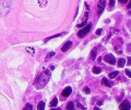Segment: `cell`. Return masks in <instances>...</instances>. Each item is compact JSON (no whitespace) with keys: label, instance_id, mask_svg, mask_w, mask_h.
<instances>
[{"label":"cell","instance_id":"6da1fadb","mask_svg":"<svg viewBox=\"0 0 131 110\" xmlns=\"http://www.w3.org/2000/svg\"><path fill=\"white\" fill-rule=\"evenodd\" d=\"M51 75V72L48 70L42 72L36 79L35 83L36 88L37 89L43 88L50 80Z\"/></svg>","mask_w":131,"mask_h":110},{"label":"cell","instance_id":"7a4b0ae2","mask_svg":"<svg viewBox=\"0 0 131 110\" xmlns=\"http://www.w3.org/2000/svg\"><path fill=\"white\" fill-rule=\"evenodd\" d=\"M92 23H89L88 25L84 27L83 29L80 30L78 33V37H79V38H82V37H83L84 36H85L86 35L90 32V30L91 28H92Z\"/></svg>","mask_w":131,"mask_h":110},{"label":"cell","instance_id":"3957f363","mask_svg":"<svg viewBox=\"0 0 131 110\" xmlns=\"http://www.w3.org/2000/svg\"><path fill=\"white\" fill-rule=\"evenodd\" d=\"M104 61L107 62L109 64L114 65V64H115V63H116V59H115V57L113 56V54H108L105 56Z\"/></svg>","mask_w":131,"mask_h":110},{"label":"cell","instance_id":"277c9868","mask_svg":"<svg viewBox=\"0 0 131 110\" xmlns=\"http://www.w3.org/2000/svg\"><path fill=\"white\" fill-rule=\"evenodd\" d=\"M130 103L127 100H124L119 107L120 110H130Z\"/></svg>","mask_w":131,"mask_h":110},{"label":"cell","instance_id":"5b68a950","mask_svg":"<svg viewBox=\"0 0 131 110\" xmlns=\"http://www.w3.org/2000/svg\"><path fill=\"white\" fill-rule=\"evenodd\" d=\"M106 6V0H99L97 5V9H98L99 15H101L104 9Z\"/></svg>","mask_w":131,"mask_h":110},{"label":"cell","instance_id":"8992f818","mask_svg":"<svg viewBox=\"0 0 131 110\" xmlns=\"http://www.w3.org/2000/svg\"><path fill=\"white\" fill-rule=\"evenodd\" d=\"M72 92V89L70 86H67L63 90L61 95L63 97H68L69 95H71Z\"/></svg>","mask_w":131,"mask_h":110},{"label":"cell","instance_id":"52a82bcc","mask_svg":"<svg viewBox=\"0 0 131 110\" xmlns=\"http://www.w3.org/2000/svg\"><path fill=\"white\" fill-rule=\"evenodd\" d=\"M72 46V42L70 41H67V42H66L65 44H64L63 47L61 48V52H65L67 51V50H69Z\"/></svg>","mask_w":131,"mask_h":110},{"label":"cell","instance_id":"ba28073f","mask_svg":"<svg viewBox=\"0 0 131 110\" xmlns=\"http://www.w3.org/2000/svg\"><path fill=\"white\" fill-rule=\"evenodd\" d=\"M101 82H102V84L104 85L105 86H107V87L111 88L112 86V82L110 81H109L107 78H105V77L102 79Z\"/></svg>","mask_w":131,"mask_h":110},{"label":"cell","instance_id":"9c48e42d","mask_svg":"<svg viewBox=\"0 0 131 110\" xmlns=\"http://www.w3.org/2000/svg\"><path fill=\"white\" fill-rule=\"evenodd\" d=\"M125 63H126V61L125 59H124V58L120 59L118 61V66L120 67V68H123L125 66Z\"/></svg>","mask_w":131,"mask_h":110},{"label":"cell","instance_id":"30bf717a","mask_svg":"<svg viewBox=\"0 0 131 110\" xmlns=\"http://www.w3.org/2000/svg\"><path fill=\"white\" fill-rule=\"evenodd\" d=\"M46 103L43 101H40L37 106V110H44Z\"/></svg>","mask_w":131,"mask_h":110},{"label":"cell","instance_id":"8fae6325","mask_svg":"<svg viewBox=\"0 0 131 110\" xmlns=\"http://www.w3.org/2000/svg\"><path fill=\"white\" fill-rule=\"evenodd\" d=\"M58 103V100L56 97H54L52 99V101L49 103V106L50 107H55L57 106Z\"/></svg>","mask_w":131,"mask_h":110},{"label":"cell","instance_id":"7c38bea8","mask_svg":"<svg viewBox=\"0 0 131 110\" xmlns=\"http://www.w3.org/2000/svg\"><path fill=\"white\" fill-rule=\"evenodd\" d=\"M66 109L67 110H75V108H74V104L73 103V102L70 101L67 104L66 106Z\"/></svg>","mask_w":131,"mask_h":110},{"label":"cell","instance_id":"4fadbf2b","mask_svg":"<svg viewBox=\"0 0 131 110\" xmlns=\"http://www.w3.org/2000/svg\"><path fill=\"white\" fill-rule=\"evenodd\" d=\"M101 71H102V69L99 66H93V69H92V72L95 74H99Z\"/></svg>","mask_w":131,"mask_h":110},{"label":"cell","instance_id":"5bb4252c","mask_svg":"<svg viewBox=\"0 0 131 110\" xmlns=\"http://www.w3.org/2000/svg\"><path fill=\"white\" fill-rule=\"evenodd\" d=\"M96 57H97V49L94 48L91 51V57L93 61H95L96 59Z\"/></svg>","mask_w":131,"mask_h":110},{"label":"cell","instance_id":"9a60e30c","mask_svg":"<svg viewBox=\"0 0 131 110\" xmlns=\"http://www.w3.org/2000/svg\"><path fill=\"white\" fill-rule=\"evenodd\" d=\"M118 73H119L118 71H115V72H113L109 74V77H110V79H115V77L118 75Z\"/></svg>","mask_w":131,"mask_h":110},{"label":"cell","instance_id":"2e32d148","mask_svg":"<svg viewBox=\"0 0 131 110\" xmlns=\"http://www.w3.org/2000/svg\"><path fill=\"white\" fill-rule=\"evenodd\" d=\"M55 54H56V52H51L48 53V54H47V55H46V57L45 61H48L49 59H51L52 57H53Z\"/></svg>","mask_w":131,"mask_h":110},{"label":"cell","instance_id":"e0dca14e","mask_svg":"<svg viewBox=\"0 0 131 110\" xmlns=\"http://www.w3.org/2000/svg\"><path fill=\"white\" fill-rule=\"evenodd\" d=\"M61 35H62V33H58V34L54 35V36H51V37H47V38H46V39H44V42H45V43H47V41H49V40H50V39H53V38H56V37H58L59 36H61Z\"/></svg>","mask_w":131,"mask_h":110},{"label":"cell","instance_id":"ac0fdd59","mask_svg":"<svg viewBox=\"0 0 131 110\" xmlns=\"http://www.w3.org/2000/svg\"><path fill=\"white\" fill-rule=\"evenodd\" d=\"M26 51L28 52L29 54H31V55H34L35 53V49L33 48H31V47H27L26 48Z\"/></svg>","mask_w":131,"mask_h":110},{"label":"cell","instance_id":"d6986e66","mask_svg":"<svg viewBox=\"0 0 131 110\" xmlns=\"http://www.w3.org/2000/svg\"><path fill=\"white\" fill-rule=\"evenodd\" d=\"M33 109V106L31 104H27L24 107L23 110H32Z\"/></svg>","mask_w":131,"mask_h":110},{"label":"cell","instance_id":"ffe728a7","mask_svg":"<svg viewBox=\"0 0 131 110\" xmlns=\"http://www.w3.org/2000/svg\"><path fill=\"white\" fill-rule=\"evenodd\" d=\"M83 91L86 94H90V89L88 87V86H84L83 88Z\"/></svg>","mask_w":131,"mask_h":110},{"label":"cell","instance_id":"44dd1931","mask_svg":"<svg viewBox=\"0 0 131 110\" xmlns=\"http://www.w3.org/2000/svg\"><path fill=\"white\" fill-rule=\"evenodd\" d=\"M86 23H87V20H86L84 21H83L82 23H81V24H78V25H77V27H78V28H81V27H84Z\"/></svg>","mask_w":131,"mask_h":110},{"label":"cell","instance_id":"7402d4cb","mask_svg":"<svg viewBox=\"0 0 131 110\" xmlns=\"http://www.w3.org/2000/svg\"><path fill=\"white\" fill-rule=\"evenodd\" d=\"M77 106H78V108H79V109H80L81 110H86V109L85 107L83 106L82 105V104H81L80 103H78Z\"/></svg>","mask_w":131,"mask_h":110},{"label":"cell","instance_id":"603a6c76","mask_svg":"<svg viewBox=\"0 0 131 110\" xmlns=\"http://www.w3.org/2000/svg\"><path fill=\"white\" fill-rule=\"evenodd\" d=\"M125 74H126L128 77L131 78V70H130L129 69H125Z\"/></svg>","mask_w":131,"mask_h":110},{"label":"cell","instance_id":"cb8c5ba5","mask_svg":"<svg viewBox=\"0 0 131 110\" xmlns=\"http://www.w3.org/2000/svg\"><path fill=\"white\" fill-rule=\"evenodd\" d=\"M115 0H110V2H109V5H110V7H113L115 6Z\"/></svg>","mask_w":131,"mask_h":110},{"label":"cell","instance_id":"d4e9b609","mask_svg":"<svg viewBox=\"0 0 131 110\" xmlns=\"http://www.w3.org/2000/svg\"><path fill=\"white\" fill-rule=\"evenodd\" d=\"M102 30L101 29V28H99V29H97V30H96L95 33L97 35H98V36H100V35H101V33H102Z\"/></svg>","mask_w":131,"mask_h":110},{"label":"cell","instance_id":"484cf974","mask_svg":"<svg viewBox=\"0 0 131 110\" xmlns=\"http://www.w3.org/2000/svg\"><path fill=\"white\" fill-rule=\"evenodd\" d=\"M118 1L122 4H125L128 2V0H118Z\"/></svg>","mask_w":131,"mask_h":110},{"label":"cell","instance_id":"4316f807","mask_svg":"<svg viewBox=\"0 0 131 110\" xmlns=\"http://www.w3.org/2000/svg\"><path fill=\"white\" fill-rule=\"evenodd\" d=\"M127 63V65H131V57H128Z\"/></svg>","mask_w":131,"mask_h":110},{"label":"cell","instance_id":"83f0119b","mask_svg":"<svg viewBox=\"0 0 131 110\" xmlns=\"http://www.w3.org/2000/svg\"><path fill=\"white\" fill-rule=\"evenodd\" d=\"M127 8L128 9H131V0H129V3H128L127 6Z\"/></svg>","mask_w":131,"mask_h":110},{"label":"cell","instance_id":"f1b7e54d","mask_svg":"<svg viewBox=\"0 0 131 110\" xmlns=\"http://www.w3.org/2000/svg\"><path fill=\"white\" fill-rule=\"evenodd\" d=\"M84 4H85V6H86V9H87V10H89V9H90V6H89V5H88V4H87V3H86V2L84 3Z\"/></svg>","mask_w":131,"mask_h":110},{"label":"cell","instance_id":"f546056e","mask_svg":"<svg viewBox=\"0 0 131 110\" xmlns=\"http://www.w3.org/2000/svg\"><path fill=\"white\" fill-rule=\"evenodd\" d=\"M102 104H103V102L102 101H99L98 103V105L99 106H101V105H102Z\"/></svg>","mask_w":131,"mask_h":110},{"label":"cell","instance_id":"4dcf8cb0","mask_svg":"<svg viewBox=\"0 0 131 110\" xmlns=\"http://www.w3.org/2000/svg\"><path fill=\"white\" fill-rule=\"evenodd\" d=\"M101 61H102V57H99L98 58V60H97V61L101 62Z\"/></svg>","mask_w":131,"mask_h":110},{"label":"cell","instance_id":"1f68e13d","mask_svg":"<svg viewBox=\"0 0 131 110\" xmlns=\"http://www.w3.org/2000/svg\"><path fill=\"white\" fill-rule=\"evenodd\" d=\"M93 110H101V109H100V108H99L98 107H95L94 108H93Z\"/></svg>","mask_w":131,"mask_h":110},{"label":"cell","instance_id":"d6a6232c","mask_svg":"<svg viewBox=\"0 0 131 110\" xmlns=\"http://www.w3.org/2000/svg\"><path fill=\"white\" fill-rule=\"evenodd\" d=\"M54 68H55V66H51L50 67V69H51V70H53Z\"/></svg>","mask_w":131,"mask_h":110},{"label":"cell","instance_id":"836d02e7","mask_svg":"<svg viewBox=\"0 0 131 110\" xmlns=\"http://www.w3.org/2000/svg\"><path fill=\"white\" fill-rule=\"evenodd\" d=\"M50 110H60V108H52V109H51Z\"/></svg>","mask_w":131,"mask_h":110},{"label":"cell","instance_id":"e575fe53","mask_svg":"<svg viewBox=\"0 0 131 110\" xmlns=\"http://www.w3.org/2000/svg\"><path fill=\"white\" fill-rule=\"evenodd\" d=\"M128 14H129V15H131V11H129V12H128Z\"/></svg>","mask_w":131,"mask_h":110}]
</instances>
